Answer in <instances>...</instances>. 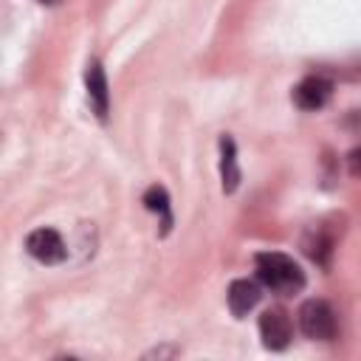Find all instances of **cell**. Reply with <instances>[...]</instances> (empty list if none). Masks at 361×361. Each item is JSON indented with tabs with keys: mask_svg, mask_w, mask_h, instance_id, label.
Wrapping results in <instances>:
<instances>
[{
	"mask_svg": "<svg viewBox=\"0 0 361 361\" xmlns=\"http://www.w3.org/2000/svg\"><path fill=\"white\" fill-rule=\"evenodd\" d=\"M259 285L257 282H251V279H234L231 285H228V293H226V299H228V307H231V313L237 316V319H243L248 310H254L257 307V302H259Z\"/></svg>",
	"mask_w": 361,
	"mask_h": 361,
	"instance_id": "obj_7",
	"label": "cell"
},
{
	"mask_svg": "<svg viewBox=\"0 0 361 361\" xmlns=\"http://www.w3.org/2000/svg\"><path fill=\"white\" fill-rule=\"evenodd\" d=\"M85 85H87V99H90L93 113L104 121L107 118V110H110V90H107V76H104V68H102L99 59H90L87 62Z\"/></svg>",
	"mask_w": 361,
	"mask_h": 361,
	"instance_id": "obj_6",
	"label": "cell"
},
{
	"mask_svg": "<svg viewBox=\"0 0 361 361\" xmlns=\"http://www.w3.org/2000/svg\"><path fill=\"white\" fill-rule=\"evenodd\" d=\"M42 3H56V0H42Z\"/></svg>",
	"mask_w": 361,
	"mask_h": 361,
	"instance_id": "obj_10",
	"label": "cell"
},
{
	"mask_svg": "<svg viewBox=\"0 0 361 361\" xmlns=\"http://www.w3.org/2000/svg\"><path fill=\"white\" fill-rule=\"evenodd\" d=\"M25 251L37 259V262H42V265H56V262H62L65 257H68V245H65V240L59 237V231H54V228H34L28 237H25Z\"/></svg>",
	"mask_w": 361,
	"mask_h": 361,
	"instance_id": "obj_3",
	"label": "cell"
},
{
	"mask_svg": "<svg viewBox=\"0 0 361 361\" xmlns=\"http://www.w3.org/2000/svg\"><path fill=\"white\" fill-rule=\"evenodd\" d=\"M333 96V82L324 76H305L293 87V102L302 110H322Z\"/></svg>",
	"mask_w": 361,
	"mask_h": 361,
	"instance_id": "obj_5",
	"label": "cell"
},
{
	"mask_svg": "<svg viewBox=\"0 0 361 361\" xmlns=\"http://www.w3.org/2000/svg\"><path fill=\"white\" fill-rule=\"evenodd\" d=\"M220 178H223V192L231 195L240 186V166H237V149L234 138L223 135L220 138Z\"/></svg>",
	"mask_w": 361,
	"mask_h": 361,
	"instance_id": "obj_8",
	"label": "cell"
},
{
	"mask_svg": "<svg viewBox=\"0 0 361 361\" xmlns=\"http://www.w3.org/2000/svg\"><path fill=\"white\" fill-rule=\"evenodd\" d=\"M299 327L313 341H330L336 336V313L324 299H307L299 307Z\"/></svg>",
	"mask_w": 361,
	"mask_h": 361,
	"instance_id": "obj_2",
	"label": "cell"
},
{
	"mask_svg": "<svg viewBox=\"0 0 361 361\" xmlns=\"http://www.w3.org/2000/svg\"><path fill=\"white\" fill-rule=\"evenodd\" d=\"M254 262H257V276L268 290L279 296H293L305 288V271L299 268V262H293V257L279 251H262L257 254Z\"/></svg>",
	"mask_w": 361,
	"mask_h": 361,
	"instance_id": "obj_1",
	"label": "cell"
},
{
	"mask_svg": "<svg viewBox=\"0 0 361 361\" xmlns=\"http://www.w3.org/2000/svg\"><path fill=\"white\" fill-rule=\"evenodd\" d=\"M144 206L161 217V223H164V234H166L169 226H172V209H169V195H166V189L158 186V183L149 186V189L144 192Z\"/></svg>",
	"mask_w": 361,
	"mask_h": 361,
	"instance_id": "obj_9",
	"label": "cell"
},
{
	"mask_svg": "<svg viewBox=\"0 0 361 361\" xmlns=\"http://www.w3.org/2000/svg\"><path fill=\"white\" fill-rule=\"evenodd\" d=\"M259 336H262V344L268 350H285L290 344V338H293L290 316L282 307H268L259 316Z\"/></svg>",
	"mask_w": 361,
	"mask_h": 361,
	"instance_id": "obj_4",
	"label": "cell"
}]
</instances>
